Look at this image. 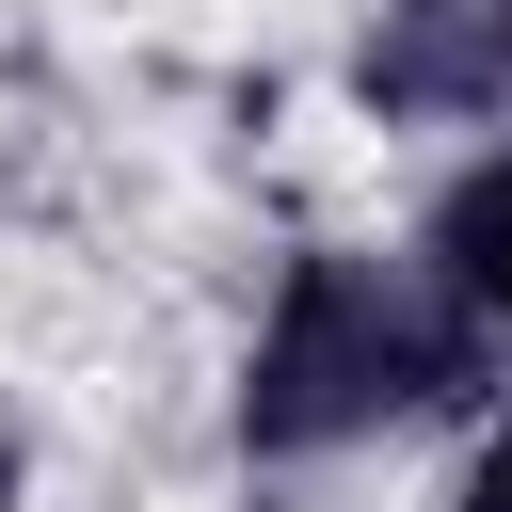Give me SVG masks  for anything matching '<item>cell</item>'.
<instances>
[{"instance_id":"6da1fadb","label":"cell","mask_w":512,"mask_h":512,"mask_svg":"<svg viewBox=\"0 0 512 512\" xmlns=\"http://www.w3.org/2000/svg\"><path fill=\"white\" fill-rule=\"evenodd\" d=\"M480 368V304L384 272V256H288L272 320H256V368H240V432L256 448H352L384 416H432L464 400Z\"/></svg>"},{"instance_id":"7a4b0ae2","label":"cell","mask_w":512,"mask_h":512,"mask_svg":"<svg viewBox=\"0 0 512 512\" xmlns=\"http://www.w3.org/2000/svg\"><path fill=\"white\" fill-rule=\"evenodd\" d=\"M368 112H496L512 96V0H384L368 16Z\"/></svg>"},{"instance_id":"3957f363","label":"cell","mask_w":512,"mask_h":512,"mask_svg":"<svg viewBox=\"0 0 512 512\" xmlns=\"http://www.w3.org/2000/svg\"><path fill=\"white\" fill-rule=\"evenodd\" d=\"M432 288H464L480 320H512V144L432 208Z\"/></svg>"},{"instance_id":"277c9868","label":"cell","mask_w":512,"mask_h":512,"mask_svg":"<svg viewBox=\"0 0 512 512\" xmlns=\"http://www.w3.org/2000/svg\"><path fill=\"white\" fill-rule=\"evenodd\" d=\"M464 512H512V432L480 448V480H464Z\"/></svg>"},{"instance_id":"5b68a950","label":"cell","mask_w":512,"mask_h":512,"mask_svg":"<svg viewBox=\"0 0 512 512\" xmlns=\"http://www.w3.org/2000/svg\"><path fill=\"white\" fill-rule=\"evenodd\" d=\"M0 512H16V448H0Z\"/></svg>"}]
</instances>
